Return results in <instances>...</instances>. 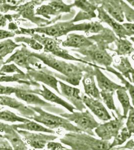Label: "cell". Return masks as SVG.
<instances>
[{"label": "cell", "instance_id": "1", "mask_svg": "<svg viewBox=\"0 0 134 150\" xmlns=\"http://www.w3.org/2000/svg\"><path fill=\"white\" fill-rule=\"evenodd\" d=\"M60 141L71 150H108L110 145L108 141L98 139L84 133L70 132Z\"/></svg>", "mask_w": 134, "mask_h": 150}, {"label": "cell", "instance_id": "2", "mask_svg": "<svg viewBox=\"0 0 134 150\" xmlns=\"http://www.w3.org/2000/svg\"><path fill=\"white\" fill-rule=\"evenodd\" d=\"M36 114L31 118L35 121L41 123L51 130L62 128L66 131L75 133H83L80 129L66 118L52 114L38 107H29Z\"/></svg>", "mask_w": 134, "mask_h": 150}, {"label": "cell", "instance_id": "3", "mask_svg": "<svg viewBox=\"0 0 134 150\" xmlns=\"http://www.w3.org/2000/svg\"><path fill=\"white\" fill-rule=\"evenodd\" d=\"M72 50L73 51L81 54V55L76 53L74 54L77 57L79 58V59L93 64L96 66V64H98L105 67L106 68L108 67H110L113 62V59L107 52L106 50L99 48L95 44L88 48Z\"/></svg>", "mask_w": 134, "mask_h": 150}, {"label": "cell", "instance_id": "4", "mask_svg": "<svg viewBox=\"0 0 134 150\" xmlns=\"http://www.w3.org/2000/svg\"><path fill=\"white\" fill-rule=\"evenodd\" d=\"M93 68L86 64L76 65L62 61V72L61 74L52 72L54 76L67 82L73 86L79 85L83 77V72H92Z\"/></svg>", "mask_w": 134, "mask_h": 150}, {"label": "cell", "instance_id": "5", "mask_svg": "<svg viewBox=\"0 0 134 150\" xmlns=\"http://www.w3.org/2000/svg\"><path fill=\"white\" fill-rule=\"evenodd\" d=\"M33 38L36 40L38 43L44 47V53H50L52 54L63 58L66 60L77 61L81 62L83 64H86L88 66L91 67H96V65H94L91 63H88L87 62L84 61L83 60L79 59V58L73 56L72 55L69 54L68 52L66 50L63 49L59 46V44L61 42L59 40L55 39H52L50 38L46 37L44 35L40 36L39 35L33 34Z\"/></svg>", "mask_w": 134, "mask_h": 150}, {"label": "cell", "instance_id": "6", "mask_svg": "<svg viewBox=\"0 0 134 150\" xmlns=\"http://www.w3.org/2000/svg\"><path fill=\"white\" fill-rule=\"evenodd\" d=\"M63 118H66L70 122H72L76 125V127L83 133L95 136L93 130L98 126L100 124L95 120L93 116L88 110L84 112H73L71 113L64 112L59 115Z\"/></svg>", "mask_w": 134, "mask_h": 150}, {"label": "cell", "instance_id": "7", "mask_svg": "<svg viewBox=\"0 0 134 150\" xmlns=\"http://www.w3.org/2000/svg\"><path fill=\"white\" fill-rule=\"evenodd\" d=\"M113 117V120L107 123L98 125L95 129V133L98 137L103 141L111 140L113 138H115L119 134L120 130L122 128L124 124V121L126 118L122 115L115 116L113 112H112Z\"/></svg>", "mask_w": 134, "mask_h": 150}, {"label": "cell", "instance_id": "8", "mask_svg": "<svg viewBox=\"0 0 134 150\" xmlns=\"http://www.w3.org/2000/svg\"><path fill=\"white\" fill-rule=\"evenodd\" d=\"M15 94L19 99L25 101L27 104L34 105L38 107H41L48 112L59 115L64 112L63 110L57 108L54 105L44 101L38 96L31 92L22 90H16Z\"/></svg>", "mask_w": 134, "mask_h": 150}, {"label": "cell", "instance_id": "9", "mask_svg": "<svg viewBox=\"0 0 134 150\" xmlns=\"http://www.w3.org/2000/svg\"><path fill=\"white\" fill-rule=\"evenodd\" d=\"M15 130L24 138V140L31 147L36 149L44 148L49 142L53 141L58 138L54 135L36 134L22 130Z\"/></svg>", "mask_w": 134, "mask_h": 150}, {"label": "cell", "instance_id": "10", "mask_svg": "<svg viewBox=\"0 0 134 150\" xmlns=\"http://www.w3.org/2000/svg\"><path fill=\"white\" fill-rule=\"evenodd\" d=\"M60 88V95L71 103L76 110L83 112L86 110V107L83 103L81 95V90L75 87L68 85L63 82L58 81Z\"/></svg>", "mask_w": 134, "mask_h": 150}, {"label": "cell", "instance_id": "11", "mask_svg": "<svg viewBox=\"0 0 134 150\" xmlns=\"http://www.w3.org/2000/svg\"><path fill=\"white\" fill-rule=\"evenodd\" d=\"M81 96L84 105L87 106L99 119L103 121H108L112 119L110 114L101 101L89 97L84 94H81Z\"/></svg>", "mask_w": 134, "mask_h": 150}, {"label": "cell", "instance_id": "12", "mask_svg": "<svg viewBox=\"0 0 134 150\" xmlns=\"http://www.w3.org/2000/svg\"><path fill=\"white\" fill-rule=\"evenodd\" d=\"M96 10L98 12V19L101 22L105 23L113 29V33L117 35L119 39H125L127 37H131V35L125 30L122 25L112 18L110 16L107 14L103 7L101 6L97 7Z\"/></svg>", "mask_w": 134, "mask_h": 150}, {"label": "cell", "instance_id": "13", "mask_svg": "<svg viewBox=\"0 0 134 150\" xmlns=\"http://www.w3.org/2000/svg\"><path fill=\"white\" fill-rule=\"evenodd\" d=\"M100 69L105 70V69L103 67L96 66L93 68V74L96 78L98 87L101 91L115 93V91L123 87L110 80Z\"/></svg>", "mask_w": 134, "mask_h": 150}, {"label": "cell", "instance_id": "14", "mask_svg": "<svg viewBox=\"0 0 134 150\" xmlns=\"http://www.w3.org/2000/svg\"><path fill=\"white\" fill-rule=\"evenodd\" d=\"M30 74L35 80L43 83L60 94V90L58 88V80L52 74L51 71L46 68L45 70H34L30 71Z\"/></svg>", "mask_w": 134, "mask_h": 150}, {"label": "cell", "instance_id": "15", "mask_svg": "<svg viewBox=\"0 0 134 150\" xmlns=\"http://www.w3.org/2000/svg\"><path fill=\"white\" fill-rule=\"evenodd\" d=\"M0 105L8 106L17 110L21 115L28 119H31V118L36 114L31 108L26 107L16 99L7 96H0Z\"/></svg>", "mask_w": 134, "mask_h": 150}, {"label": "cell", "instance_id": "16", "mask_svg": "<svg viewBox=\"0 0 134 150\" xmlns=\"http://www.w3.org/2000/svg\"><path fill=\"white\" fill-rule=\"evenodd\" d=\"M95 3L101 4V7L110 17L118 22H123L124 21V14L123 13L120 1H101Z\"/></svg>", "mask_w": 134, "mask_h": 150}, {"label": "cell", "instance_id": "17", "mask_svg": "<svg viewBox=\"0 0 134 150\" xmlns=\"http://www.w3.org/2000/svg\"><path fill=\"white\" fill-rule=\"evenodd\" d=\"M42 89H37L30 92L34 94H38L39 95L41 96L42 97H43L47 101L58 104L60 106L65 108L71 112H73L74 110H76V108L73 106V105L69 104L63 99L59 97L58 96H57L56 94L52 92L51 91L48 89L45 86L42 85Z\"/></svg>", "mask_w": 134, "mask_h": 150}, {"label": "cell", "instance_id": "18", "mask_svg": "<svg viewBox=\"0 0 134 150\" xmlns=\"http://www.w3.org/2000/svg\"><path fill=\"white\" fill-rule=\"evenodd\" d=\"M93 44L94 43L89 38L76 34L68 35L66 40L62 42V46L72 47L75 48V49L88 48Z\"/></svg>", "mask_w": 134, "mask_h": 150}, {"label": "cell", "instance_id": "19", "mask_svg": "<svg viewBox=\"0 0 134 150\" xmlns=\"http://www.w3.org/2000/svg\"><path fill=\"white\" fill-rule=\"evenodd\" d=\"M93 72L86 73L83 75L82 80L85 93L89 97L101 101L100 91L96 86Z\"/></svg>", "mask_w": 134, "mask_h": 150}, {"label": "cell", "instance_id": "20", "mask_svg": "<svg viewBox=\"0 0 134 150\" xmlns=\"http://www.w3.org/2000/svg\"><path fill=\"white\" fill-rule=\"evenodd\" d=\"M89 38L93 43L96 42L97 43V46L105 50L108 49V44L115 42L117 39L115 33L107 28H105L99 34L93 35Z\"/></svg>", "mask_w": 134, "mask_h": 150}, {"label": "cell", "instance_id": "21", "mask_svg": "<svg viewBox=\"0 0 134 150\" xmlns=\"http://www.w3.org/2000/svg\"><path fill=\"white\" fill-rule=\"evenodd\" d=\"M113 66L122 74V75L123 76L128 79L131 82L133 83L134 69L129 61L128 58L120 57L119 58L118 61Z\"/></svg>", "mask_w": 134, "mask_h": 150}, {"label": "cell", "instance_id": "22", "mask_svg": "<svg viewBox=\"0 0 134 150\" xmlns=\"http://www.w3.org/2000/svg\"><path fill=\"white\" fill-rule=\"evenodd\" d=\"M36 58H38L41 60L45 65L50 67V68L54 69L61 74L62 72V61L57 60L52 55L46 53L35 54H31Z\"/></svg>", "mask_w": 134, "mask_h": 150}, {"label": "cell", "instance_id": "23", "mask_svg": "<svg viewBox=\"0 0 134 150\" xmlns=\"http://www.w3.org/2000/svg\"><path fill=\"white\" fill-rule=\"evenodd\" d=\"M12 126L15 130H22L27 131L41 132L44 133H49L53 134L55 132L53 130H51L49 128H47L42 126L34 121H29L26 123H21L19 124L12 125Z\"/></svg>", "mask_w": 134, "mask_h": 150}, {"label": "cell", "instance_id": "24", "mask_svg": "<svg viewBox=\"0 0 134 150\" xmlns=\"http://www.w3.org/2000/svg\"><path fill=\"white\" fill-rule=\"evenodd\" d=\"M3 137L9 142L13 150H28L26 143H24L20 135L15 129L9 134H4Z\"/></svg>", "mask_w": 134, "mask_h": 150}, {"label": "cell", "instance_id": "25", "mask_svg": "<svg viewBox=\"0 0 134 150\" xmlns=\"http://www.w3.org/2000/svg\"><path fill=\"white\" fill-rule=\"evenodd\" d=\"M117 48L112 50L117 53L118 56L131 55L134 51L133 44L125 39H118L115 41Z\"/></svg>", "mask_w": 134, "mask_h": 150}, {"label": "cell", "instance_id": "26", "mask_svg": "<svg viewBox=\"0 0 134 150\" xmlns=\"http://www.w3.org/2000/svg\"><path fill=\"white\" fill-rule=\"evenodd\" d=\"M118 99L120 101L121 105L122 106L123 109V115L125 118H127L128 113L129 112L130 110L133 107L131 106L129 96L127 93V90L125 87H123L116 91Z\"/></svg>", "mask_w": 134, "mask_h": 150}, {"label": "cell", "instance_id": "27", "mask_svg": "<svg viewBox=\"0 0 134 150\" xmlns=\"http://www.w3.org/2000/svg\"><path fill=\"white\" fill-rule=\"evenodd\" d=\"M30 31H31L32 34H34V33H37L43 34L47 36L55 38L64 36L62 33L57 28L55 25L52 26L37 28L36 29L31 30Z\"/></svg>", "mask_w": 134, "mask_h": 150}, {"label": "cell", "instance_id": "28", "mask_svg": "<svg viewBox=\"0 0 134 150\" xmlns=\"http://www.w3.org/2000/svg\"><path fill=\"white\" fill-rule=\"evenodd\" d=\"M114 93L110 92H107L101 91L100 92V95L101 97V100L103 101V102L106 105L108 109L115 112L116 114L118 115H120V112L119 110L117 109L115 107V104L114 103L113 96Z\"/></svg>", "mask_w": 134, "mask_h": 150}, {"label": "cell", "instance_id": "29", "mask_svg": "<svg viewBox=\"0 0 134 150\" xmlns=\"http://www.w3.org/2000/svg\"><path fill=\"white\" fill-rule=\"evenodd\" d=\"M0 120L12 123L20 122L21 123H26L30 121L29 119L20 117L14 112L7 110L0 112Z\"/></svg>", "mask_w": 134, "mask_h": 150}, {"label": "cell", "instance_id": "30", "mask_svg": "<svg viewBox=\"0 0 134 150\" xmlns=\"http://www.w3.org/2000/svg\"><path fill=\"white\" fill-rule=\"evenodd\" d=\"M105 70H107L108 72L113 74L114 75H115L118 78V79L120 80L122 83L124 84L125 86V87L126 90L129 91V93L131 96V98H132L133 104L134 105V87L133 85L131 84L130 82L126 80L125 78H124L123 76L121 74L117 71L115 69H114L113 68H112L111 67H107L105 68Z\"/></svg>", "mask_w": 134, "mask_h": 150}, {"label": "cell", "instance_id": "31", "mask_svg": "<svg viewBox=\"0 0 134 150\" xmlns=\"http://www.w3.org/2000/svg\"><path fill=\"white\" fill-rule=\"evenodd\" d=\"M73 5L80 8L83 12L96 16L95 10H96L98 6L96 5L95 3H93L87 1H76L73 3Z\"/></svg>", "mask_w": 134, "mask_h": 150}, {"label": "cell", "instance_id": "32", "mask_svg": "<svg viewBox=\"0 0 134 150\" xmlns=\"http://www.w3.org/2000/svg\"><path fill=\"white\" fill-rule=\"evenodd\" d=\"M48 5L56 11L58 15L61 13H69L72 7H74L73 4L67 5L62 1H52L48 4Z\"/></svg>", "mask_w": 134, "mask_h": 150}, {"label": "cell", "instance_id": "33", "mask_svg": "<svg viewBox=\"0 0 134 150\" xmlns=\"http://www.w3.org/2000/svg\"><path fill=\"white\" fill-rule=\"evenodd\" d=\"M30 55L24 51H18L12 57V61L21 67H27Z\"/></svg>", "mask_w": 134, "mask_h": 150}, {"label": "cell", "instance_id": "34", "mask_svg": "<svg viewBox=\"0 0 134 150\" xmlns=\"http://www.w3.org/2000/svg\"><path fill=\"white\" fill-rule=\"evenodd\" d=\"M132 135L129 133L126 127L123 128L121 133L119 134L114 139L113 142L112 143H110V147L109 149L113 147H115L117 146L122 145L124 142H125Z\"/></svg>", "mask_w": 134, "mask_h": 150}, {"label": "cell", "instance_id": "35", "mask_svg": "<svg viewBox=\"0 0 134 150\" xmlns=\"http://www.w3.org/2000/svg\"><path fill=\"white\" fill-rule=\"evenodd\" d=\"M36 15H41L46 19H50L51 15H58L56 11L50 5H42L36 10Z\"/></svg>", "mask_w": 134, "mask_h": 150}, {"label": "cell", "instance_id": "36", "mask_svg": "<svg viewBox=\"0 0 134 150\" xmlns=\"http://www.w3.org/2000/svg\"><path fill=\"white\" fill-rule=\"evenodd\" d=\"M124 17L125 16L127 20L129 22H133L134 21V9L130 7L123 1H120Z\"/></svg>", "mask_w": 134, "mask_h": 150}, {"label": "cell", "instance_id": "37", "mask_svg": "<svg viewBox=\"0 0 134 150\" xmlns=\"http://www.w3.org/2000/svg\"><path fill=\"white\" fill-rule=\"evenodd\" d=\"M129 117L128 118L126 128L129 133L132 135L134 131V109L133 107L129 111Z\"/></svg>", "mask_w": 134, "mask_h": 150}, {"label": "cell", "instance_id": "38", "mask_svg": "<svg viewBox=\"0 0 134 150\" xmlns=\"http://www.w3.org/2000/svg\"><path fill=\"white\" fill-rule=\"evenodd\" d=\"M96 16L93 15L91 14H88L87 13L83 12L82 11H79V13H78L74 19H73L72 21H71L72 22L74 23L78 21H81L84 20H91L93 18H95L96 17Z\"/></svg>", "mask_w": 134, "mask_h": 150}, {"label": "cell", "instance_id": "39", "mask_svg": "<svg viewBox=\"0 0 134 150\" xmlns=\"http://www.w3.org/2000/svg\"><path fill=\"white\" fill-rule=\"evenodd\" d=\"M22 41H24L25 43H27L28 45L31 48L36 50H41L43 49V46L40 43H38L36 40L34 38H24L22 39Z\"/></svg>", "mask_w": 134, "mask_h": 150}, {"label": "cell", "instance_id": "40", "mask_svg": "<svg viewBox=\"0 0 134 150\" xmlns=\"http://www.w3.org/2000/svg\"><path fill=\"white\" fill-rule=\"evenodd\" d=\"M48 150H71L63 146L61 144L53 142H50L47 144Z\"/></svg>", "mask_w": 134, "mask_h": 150}, {"label": "cell", "instance_id": "41", "mask_svg": "<svg viewBox=\"0 0 134 150\" xmlns=\"http://www.w3.org/2000/svg\"><path fill=\"white\" fill-rule=\"evenodd\" d=\"M14 129L12 125L0 122V133H5V134H9Z\"/></svg>", "mask_w": 134, "mask_h": 150}, {"label": "cell", "instance_id": "42", "mask_svg": "<svg viewBox=\"0 0 134 150\" xmlns=\"http://www.w3.org/2000/svg\"><path fill=\"white\" fill-rule=\"evenodd\" d=\"M2 71L5 72H17L19 73H22L14 65H8L5 66L2 69Z\"/></svg>", "mask_w": 134, "mask_h": 150}, {"label": "cell", "instance_id": "43", "mask_svg": "<svg viewBox=\"0 0 134 150\" xmlns=\"http://www.w3.org/2000/svg\"><path fill=\"white\" fill-rule=\"evenodd\" d=\"M125 30L129 33L131 36H133L134 34V24L133 23H127L122 24Z\"/></svg>", "mask_w": 134, "mask_h": 150}, {"label": "cell", "instance_id": "44", "mask_svg": "<svg viewBox=\"0 0 134 150\" xmlns=\"http://www.w3.org/2000/svg\"><path fill=\"white\" fill-rule=\"evenodd\" d=\"M134 141H133V139H132L128 142L126 144L125 146H123V147H117V148L115 147V150H121V149L134 150Z\"/></svg>", "mask_w": 134, "mask_h": 150}, {"label": "cell", "instance_id": "45", "mask_svg": "<svg viewBox=\"0 0 134 150\" xmlns=\"http://www.w3.org/2000/svg\"><path fill=\"white\" fill-rule=\"evenodd\" d=\"M17 89L10 87H0V94H10L12 93H15Z\"/></svg>", "mask_w": 134, "mask_h": 150}, {"label": "cell", "instance_id": "46", "mask_svg": "<svg viewBox=\"0 0 134 150\" xmlns=\"http://www.w3.org/2000/svg\"><path fill=\"white\" fill-rule=\"evenodd\" d=\"M0 150H13V149L9 142L5 139L3 142L0 144Z\"/></svg>", "mask_w": 134, "mask_h": 150}, {"label": "cell", "instance_id": "47", "mask_svg": "<svg viewBox=\"0 0 134 150\" xmlns=\"http://www.w3.org/2000/svg\"><path fill=\"white\" fill-rule=\"evenodd\" d=\"M10 35V33L6 31H0V39L8 37Z\"/></svg>", "mask_w": 134, "mask_h": 150}, {"label": "cell", "instance_id": "48", "mask_svg": "<svg viewBox=\"0 0 134 150\" xmlns=\"http://www.w3.org/2000/svg\"><path fill=\"white\" fill-rule=\"evenodd\" d=\"M7 45L4 43H1L0 44V53H2L7 48Z\"/></svg>", "mask_w": 134, "mask_h": 150}, {"label": "cell", "instance_id": "49", "mask_svg": "<svg viewBox=\"0 0 134 150\" xmlns=\"http://www.w3.org/2000/svg\"><path fill=\"white\" fill-rule=\"evenodd\" d=\"M5 25V21L3 19H0V27L4 26Z\"/></svg>", "mask_w": 134, "mask_h": 150}, {"label": "cell", "instance_id": "50", "mask_svg": "<svg viewBox=\"0 0 134 150\" xmlns=\"http://www.w3.org/2000/svg\"><path fill=\"white\" fill-rule=\"evenodd\" d=\"M5 139L3 137V135H0V144H1L3 142Z\"/></svg>", "mask_w": 134, "mask_h": 150}, {"label": "cell", "instance_id": "51", "mask_svg": "<svg viewBox=\"0 0 134 150\" xmlns=\"http://www.w3.org/2000/svg\"><path fill=\"white\" fill-rule=\"evenodd\" d=\"M128 2H129V3L131 4V5H132V7H134V0H133V1H128Z\"/></svg>", "mask_w": 134, "mask_h": 150}, {"label": "cell", "instance_id": "52", "mask_svg": "<svg viewBox=\"0 0 134 150\" xmlns=\"http://www.w3.org/2000/svg\"><path fill=\"white\" fill-rule=\"evenodd\" d=\"M125 150V149H121V150Z\"/></svg>", "mask_w": 134, "mask_h": 150}, {"label": "cell", "instance_id": "53", "mask_svg": "<svg viewBox=\"0 0 134 150\" xmlns=\"http://www.w3.org/2000/svg\"><path fill=\"white\" fill-rule=\"evenodd\" d=\"M0 109H1V108H0Z\"/></svg>", "mask_w": 134, "mask_h": 150}, {"label": "cell", "instance_id": "54", "mask_svg": "<svg viewBox=\"0 0 134 150\" xmlns=\"http://www.w3.org/2000/svg\"><path fill=\"white\" fill-rule=\"evenodd\" d=\"M0 135H1V134H0Z\"/></svg>", "mask_w": 134, "mask_h": 150}, {"label": "cell", "instance_id": "55", "mask_svg": "<svg viewBox=\"0 0 134 150\" xmlns=\"http://www.w3.org/2000/svg\"></svg>", "mask_w": 134, "mask_h": 150}]
</instances>
